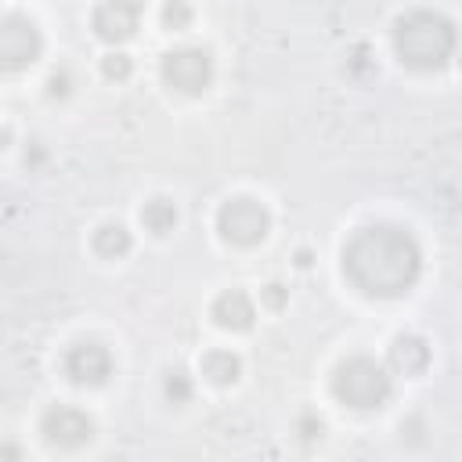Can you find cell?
<instances>
[{
    "instance_id": "obj_11",
    "label": "cell",
    "mask_w": 462,
    "mask_h": 462,
    "mask_svg": "<svg viewBox=\"0 0 462 462\" xmlns=\"http://www.w3.org/2000/svg\"><path fill=\"white\" fill-rule=\"evenodd\" d=\"M390 365H393L397 372H404V375H419V372L430 365V346H426V339H419V336H397V339L390 343Z\"/></svg>"
},
{
    "instance_id": "obj_1",
    "label": "cell",
    "mask_w": 462,
    "mask_h": 462,
    "mask_svg": "<svg viewBox=\"0 0 462 462\" xmlns=\"http://www.w3.org/2000/svg\"><path fill=\"white\" fill-rule=\"evenodd\" d=\"M343 271L368 296H401L415 285L422 271V253L404 227L372 224L346 242Z\"/></svg>"
},
{
    "instance_id": "obj_9",
    "label": "cell",
    "mask_w": 462,
    "mask_h": 462,
    "mask_svg": "<svg viewBox=\"0 0 462 462\" xmlns=\"http://www.w3.org/2000/svg\"><path fill=\"white\" fill-rule=\"evenodd\" d=\"M137 14L141 7L137 4H101L94 11V29L101 40H126L134 29H137Z\"/></svg>"
},
{
    "instance_id": "obj_2",
    "label": "cell",
    "mask_w": 462,
    "mask_h": 462,
    "mask_svg": "<svg viewBox=\"0 0 462 462\" xmlns=\"http://www.w3.org/2000/svg\"><path fill=\"white\" fill-rule=\"evenodd\" d=\"M393 47L411 69H440L455 51V25L437 11H408L397 18Z\"/></svg>"
},
{
    "instance_id": "obj_13",
    "label": "cell",
    "mask_w": 462,
    "mask_h": 462,
    "mask_svg": "<svg viewBox=\"0 0 462 462\" xmlns=\"http://www.w3.org/2000/svg\"><path fill=\"white\" fill-rule=\"evenodd\" d=\"M141 220H144V227L152 231V235H166V231H173V224H177V206H173V199H148L144 206H141Z\"/></svg>"
},
{
    "instance_id": "obj_20",
    "label": "cell",
    "mask_w": 462,
    "mask_h": 462,
    "mask_svg": "<svg viewBox=\"0 0 462 462\" xmlns=\"http://www.w3.org/2000/svg\"><path fill=\"white\" fill-rule=\"evenodd\" d=\"M296 263H300V267H307V263H310V253H307V249H300V253H296Z\"/></svg>"
},
{
    "instance_id": "obj_16",
    "label": "cell",
    "mask_w": 462,
    "mask_h": 462,
    "mask_svg": "<svg viewBox=\"0 0 462 462\" xmlns=\"http://www.w3.org/2000/svg\"><path fill=\"white\" fill-rule=\"evenodd\" d=\"M101 72H105L108 79H126V76H130V58L119 54V51L105 54V58H101Z\"/></svg>"
},
{
    "instance_id": "obj_19",
    "label": "cell",
    "mask_w": 462,
    "mask_h": 462,
    "mask_svg": "<svg viewBox=\"0 0 462 462\" xmlns=\"http://www.w3.org/2000/svg\"><path fill=\"white\" fill-rule=\"evenodd\" d=\"M47 87H51V94H54V97H58V94H69V72H61V76L54 72V76L47 79Z\"/></svg>"
},
{
    "instance_id": "obj_14",
    "label": "cell",
    "mask_w": 462,
    "mask_h": 462,
    "mask_svg": "<svg viewBox=\"0 0 462 462\" xmlns=\"http://www.w3.org/2000/svg\"><path fill=\"white\" fill-rule=\"evenodd\" d=\"M130 245H134V238H130V231H126L123 224H105V227L94 231V249H97L101 256H108V260L126 256Z\"/></svg>"
},
{
    "instance_id": "obj_18",
    "label": "cell",
    "mask_w": 462,
    "mask_h": 462,
    "mask_svg": "<svg viewBox=\"0 0 462 462\" xmlns=\"http://www.w3.org/2000/svg\"><path fill=\"white\" fill-rule=\"evenodd\" d=\"M260 300H263L271 310H282V307H285V300H289V289H285V285H278V282H271V285H263Z\"/></svg>"
},
{
    "instance_id": "obj_6",
    "label": "cell",
    "mask_w": 462,
    "mask_h": 462,
    "mask_svg": "<svg viewBox=\"0 0 462 462\" xmlns=\"http://www.w3.org/2000/svg\"><path fill=\"white\" fill-rule=\"evenodd\" d=\"M162 79L180 94H202L213 79V58L202 47H177L162 54Z\"/></svg>"
},
{
    "instance_id": "obj_7",
    "label": "cell",
    "mask_w": 462,
    "mask_h": 462,
    "mask_svg": "<svg viewBox=\"0 0 462 462\" xmlns=\"http://www.w3.org/2000/svg\"><path fill=\"white\" fill-rule=\"evenodd\" d=\"M40 430H43L47 444H54V448H79V444H87L94 437L90 415L79 411V408H69V404L47 408L43 419H40Z\"/></svg>"
},
{
    "instance_id": "obj_5",
    "label": "cell",
    "mask_w": 462,
    "mask_h": 462,
    "mask_svg": "<svg viewBox=\"0 0 462 462\" xmlns=\"http://www.w3.org/2000/svg\"><path fill=\"white\" fill-rule=\"evenodd\" d=\"M40 51H43V36L32 18H25V14L0 18V69H7V72L25 69L40 58Z\"/></svg>"
},
{
    "instance_id": "obj_4",
    "label": "cell",
    "mask_w": 462,
    "mask_h": 462,
    "mask_svg": "<svg viewBox=\"0 0 462 462\" xmlns=\"http://www.w3.org/2000/svg\"><path fill=\"white\" fill-rule=\"evenodd\" d=\"M217 231L231 245H256L271 231V213L256 199H227L217 213Z\"/></svg>"
},
{
    "instance_id": "obj_17",
    "label": "cell",
    "mask_w": 462,
    "mask_h": 462,
    "mask_svg": "<svg viewBox=\"0 0 462 462\" xmlns=\"http://www.w3.org/2000/svg\"><path fill=\"white\" fill-rule=\"evenodd\" d=\"M162 22L173 25V29H184V25L191 22V7H184V4H170V7H162Z\"/></svg>"
},
{
    "instance_id": "obj_8",
    "label": "cell",
    "mask_w": 462,
    "mask_h": 462,
    "mask_svg": "<svg viewBox=\"0 0 462 462\" xmlns=\"http://www.w3.org/2000/svg\"><path fill=\"white\" fill-rule=\"evenodd\" d=\"M65 372L79 386H101L112 375V354L101 343H79L65 354Z\"/></svg>"
},
{
    "instance_id": "obj_12",
    "label": "cell",
    "mask_w": 462,
    "mask_h": 462,
    "mask_svg": "<svg viewBox=\"0 0 462 462\" xmlns=\"http://www.w3.org/2000/svg\"><path fill=\"white\" fill-rule=\"evenodd\" d=\"M202 375L217 386H231L242 375V361L231 350H209V354H202Z\"/></svg>"
},
{
    "instance_id": "obj_15",
    "label": "cell",
    "mask_w": 462,
    "mask_h": 462,
    "mask_svg": "<svg viewBox=\"0 0 462 462\" xmlns=\"http://www.w3.org/2000/svg\"><path fill=\"white\" fill-rule=\"evenodd\" d=\"M162 390H166V397H170L173 404H184V401H191V379H188V372H180V368L166 372V383H162Z\"/></svg>"
},
{
    "instance_id": "obj_10",
    "label": "cell",
    "mask_w": 462,
    "mask_h": 462,
    "mask_svg": "<svg viewBox=\"0 0 462 462\" xmlns=\"http://www.w3.org/2000/svg\"><path fill=\"white\" fill-rule=\"evenodd\" d=\"M213 318H217L220 328L245 332L253 325V318H256V307H253V300L242 289H227V292H220L213 300Z\"/></svg>"
},
{
    "instance_id": "obj_3",
    "label": "cell",
    "mask_w": 462,
    "mask_h": 462,
    "mask_svg": "<svg viewBox=\"0 0 462 462\" xmlns=\"http://www.w3.org/2000/svg\"><path fill=\"white\" fill-rule=\"evenodd\" d=\"M332 390H336V397L343 404L368 411V408H383L386 404V397L393 390V379H390V372L379 361H372V357H350V361H343L336 368Z\"/></svg>"
}]
</instances>
